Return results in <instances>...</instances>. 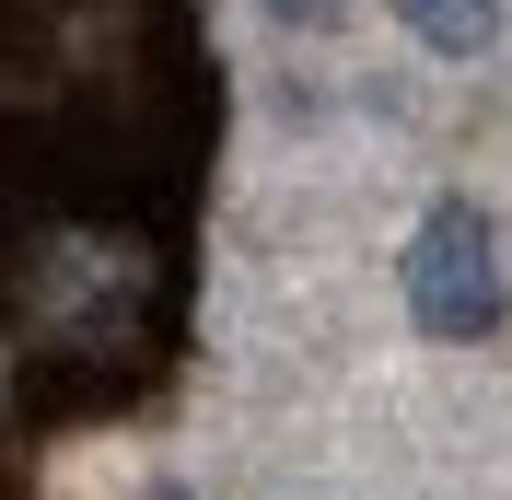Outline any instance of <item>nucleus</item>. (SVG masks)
Instances as JSON below:
<instances>
[{
    "mask_svg": "<svg viewBox=\"0 0 512 500\" xmlns=\"http://www.w3.org/2000/svg\"><path fill=\"white\" fill-rule=\"evenodd\" d=\"M280 24H338V0H268Z\"/></svg>",
    "mask_w": 512,
    "mask_h": 500,
    "instance_id": "7ed1b4c3",
    "label": "nucleus"
},
{
    "mask_svg": "<svg viewBox=\"0 0 512 500\" xmlns=\"http://www.w3.org/2000/svg\"><path fill=\"white\" fill-rule=\"evenodd\" d=\"M408 314L431 338H489L501 326V245H489V210L443 198L408 245Z\"/></svg>",
    "mask_w": 512,
    "mask_h": 500,
    "instance_id": "f257e3e1",
    "label": "nucleus"
},
{
    "mask_svg": "<svg viewBox=\"0 0 512 500\" xmlns=\"http://www.w3.org/2000/svg\"><path fill=\"white\" fill-rule=\"evenodd\" d=\"M396 12H408V35L443 47V59H478L489 35H501V0H396Z\"/></svg>",
    "mask_w": 512,
    "mask_h": 500,
    "instance_id": "f03ea898",
    "label": "nucleus"
},
{
    "mask_svg": "<svg viewBox=\"0 0 512 500\" xmlns=\"http://www.w3.org/2000/svg\"><path fill=\"white\" fill-rule=\"evenodd\" d=\"M163 500H175V489H163Z\"/></svg>",
    "mask_w": 512,
    "mask_h": 500,
    "instance_id": "20e7f679",
    "label": "nucleus"
}]
</instances>
